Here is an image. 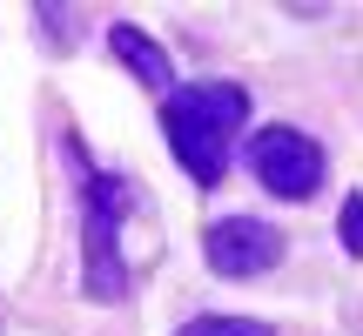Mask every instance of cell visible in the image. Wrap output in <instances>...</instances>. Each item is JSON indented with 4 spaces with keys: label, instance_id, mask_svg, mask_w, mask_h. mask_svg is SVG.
<instances>
[{
    "label": "cell",
    "instance_id": "1",
    "mask_svg": "<svg viewBox=\"0 0 363 336\" xmlns=\"http://www.w3.org/2000/svg\"><path fill=\"white\" fill-rule=\"evenodd\" d=\"M242 121H249V94L235 81H195V88H175L162 101V135H169L175 162L189 168V181H202V189L229 175Z\"/></svg>",
    "mask_w": 363,
    "mask_h": 336
},
{
    "label": "cell",
    "instance_id": "2",
    "mask_svg": "<svg viewBox=\"0 0 363 336\" xmlns=\"http://www.w3.org/2000/svg\"><path fill=\"white\" fill-rule=\"evenodd\" d=\"M74 175H81V262H88V296L115 303L128 289V256H121V222L135 215V181L108 175L88 162L74 142Z\"/></svg>",
    "mask_w": 363,
    "mask_h": 336
},
{
    "label": "cell",
    "instance_id": "3",
    "mask_svg": "<svg viewBox=\"0 0 363 336\" xmlns=\"http://www.w3.org/2000/svg\"><path fill=\"white\" fill-rule=\"evenodd\" d=\"M249 175L269 195H283V202H310V195L323 189V148L303 128L276 121V128H262L256 142H249Z\"/></svg>",
    "mask_w": 363,
    "mask_h": 336
},
{
    "label": "cell",
    "instance_id": "4",
    "mask_svg": "<svg viewBox=\"0 0 363 336\" xmlns=\"http://www.w3.org/2000/svg\"><path fill=\"white\" fill-rule=\"evenodd\" d=\"M202 249H208V262H216V276H262V269L283 262V235L262 215H222Z\"/></svg>",
    "mask_w": 363,
    "mask_h": 336
},
{
    "label": "cell",
    "instance_id": "5",
    "mask_svg": "<svg viewBox=\"0 0 363 336\" xmlns=\"http://www.w3.org/2000/svg\"><path fill=\"white\" fill-rule=\"evenodd\" d=\"M108 47H115V61L128 67V74L142 81L148 94H162V101H169V94H175V67H169V54H162L155 40L142 34V27H128V21H121L115 34H108Z\"/></svg>",
    "mask_w": 363,
    "mask_h": 336
},
{
    "label": "cell",
    "instance_id": "6",
    "mask_svg": "<svg viewBox=\"0 0 363 336\" xmlns=\"http://www.w3.org/2000/svg\"><path fill=\"white\" fill-rule=\"evenodd\" d=\"M182 336H276V330L256 323V316H195Z\"/></svg>",
    "mask_w": 363,
    "mask_h": 336
},
{
    "label": "cell",
    "instance_id": "7",
    "mask_svg": "<svg viewBox=\"0 0 363 336\" xmlns=\"http://www.w3.org/2000/svg\"><path fill=\"white\" fill-rule=\"evenodd\" d=\"M337 235H343V249H350V256H363V195H350V202H343Z\"/></svg>",
    "mask_w": 363,
    "mask_h": 336
},
{
    "label": "cell",
    "instance_id": "8",
    "mask_svg": "<svg viewBox=\"0 0 363 336\" xmlns=\"http://www.w3.org/2000/svg\"><path fill=\"white\" fill-rule=\"evenodd\" d=\"M40 27H48V34H54V40H61V34H67V27H74V13H67V7H40Z\"/></svg>",
    "mask_w": 363,
    "mask_h": 336
}]
</instances>
